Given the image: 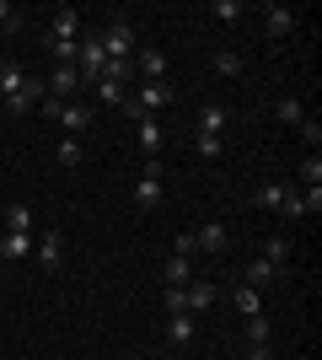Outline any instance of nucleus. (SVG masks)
Instances as JSON below:
<instances>
[{
  "instance_id": "39448f33",
  "label": "nucleus",
  "mask_w": 322,
  "mask_h": 360,
  "mask_svg": "<svg viewBox=\"0 0 322 360\" xmlns=\"http://www.w3.org/2000/svg\"><path fill=\"white\" fill-rule=\"evenodd\" d=\"M215 296H220V290H215L210 280H188L183 285V312H210Z\"/></svg>"
},
{
  "instance_id": "ddd939ff",
  "label": "nucleus",
  "mask_w": 322,
  "mask_h": 360,
  "mask_svg": "<svg viewBox=\"0 0 322 360\" xmlns=\"http://www.w3.org/2000/svg\"><path fill=\"white\" fill-rule=\"evenodd\" d=\"M48 38H81V11H76V6H60V11H54Z\"/></svg>"
},
{
  "instance_id": "72a5a7b5",
  "label": "nucleus",
  "mask_w": 322,
  "mask_h": 360,
  "mask_svg": "<svg viewBox=\"0 0 322 360\" xmlns=\"http://www.w3.org/2000/svg\"><path fill=\"white\" fill-rule=\"evenodd\" d=\"M215 16H220V22H242V0H215Z\"/></svg>"
},
{
  "instance_id": "e433bc0d",
  "label": "nucleus",
  "mask_w": 322,
  "mask_h": 360,
  "mask_svg": "<svg viewBox=\"0 0 322 360\" xmlns=\"http://www.w3.org/2000/svg\"><path fill=\"white\" fill-rule=\"evenodd\" d=\"M247 360H274V349L269 345H247Z\"/></svg>"
},
{
  "instance_id": "0eeeda50",
  "label": "nucleus",
  "mask_w": 322,
  "mask_h": 360,
  "mask_svg": "<svg viewBox=\"0 0 322 360\" xmlns=\"http://www.w3.org/2000/svg\"><path fill=\"white\" fill-rule=\"evenodd\" d=\"M32 258H38L43 269H60V258H65V237H60V231H43V237L32 242Z\"/></svg>"
},
{
  "instance_id": "9d476101",
  "label": "nucleus",
  "mask_w": 322,
  "mask_h": 360,
  "mask_svg": "<svg viewBox=\"0 0 322 360\" xmlns=\"http://www.w3.org/2000/svg\"><path fill=\"white\" fill-rule=\"evenodd\" d=\"M43 103V81H22V91H11V97H6V108H11V113H32V108Z\"/></svg>"
},
{
  "instance_id": "b1692460",
  "label": "nucleus",
  "mask_w": 322,
  "mask_h": 360,
  "mask_svg": "<svg viewBox=\"0 0 322 360\" xmlns=\"http://www.w3.org/2000/svg\"><path fill=\"white\" fill-rule=\"evenodd\" d=\"M54 156H60L65 172H76V167H81V140H76V135H65L60 146H54Z\"/></svg>"
},
{
  "instance_id": "1a4fd4ad",
  "label": "nucleus",
  "mask_w": 322,
  "mask_h": 360,
  "mask_svg": "<svg viewBox=\"0 0 322 360\" xmlns=\"http://www.w3.org/2000/svg\"><path fill=\"white\" fill-rule=\"evenodd\" d=\"M274 280H285V269H274L269 258H253L242 269V285H253V290H263V285H274Z\"/></svg>"
},
{
  "instance_id": "f704fd0d",
  "label": "nucleus",
  "mask_w": 322,
  "mask_h": 360,
  "mask_svg": "<svg viewBox=\"0 0 322 360\" xmlns=\"http://www.w3.org/2000/svg\"><path fill=\"white\" fill-rule=\"evenodd\" d=\"M295 129H301V140H307V146H322V124H317V119H301Z\"/></svg>"
},
{
  "instance_id": "a211bd4d",
  "label": "nucleus",
  "mask_w": 322,
  "mask_h": 360,
  "mask_svg": "<svg viewBox=\"0 0 322 360\" xmlns=\"http://www.w3.org/2000/svg\"><path fill=\"white\" fill-rule=\"evenodd\" d=\"M135 124H140V150L156 162V156H161V124L156 119H135Z\"/></svg>"
},
{
  "instance_id": "c9c22d12",
  "label": "nucleus",
  "mask_w": 322,
  "mask_h": 360,
  "mask_svg": "<svg viewBox=\"0 0 322 360\" xmlns=\"http://www.w3.org/2000/svg\"><path fill=\"white\" fill-rule=\"evenodd\" d=\"M16 27H22V16H16L11 6H6V0H0V32H16Z\"/></svg>"
},
{
  "instance_id": "393cba45",
  "label": "nucleus",
  "mask_w": 322,
  "mask_h": 360,
  "mask_svg": "<svg viewBox=\"0 0 322 360\" xmlns=\"http://www.w3.org/2000/svg\"><path fill=\"white\" fill-rule=\"evenodd\" d=\"M194 150H199L204 162H215V156L226 150V135H210V129H199V135H194Z\"/></svg>"
},
{
  "instance_id": "412c9836",
  "label": "nucleus",
  "mask_w": 322,
  "mask_h": 360,
  "mask_svg": "<svg viewBox=\"0 0 322 360\" xmlns=\"http://www.w3.org/2000/svg\"><path fill=\"white\" fill-rule=\"evenodd\" d=\"M263 258L274 264V269H290V237L279 231V237H269V248H263Z\"/></svg>"
},
{
  "instance_id": "bb28decb",
  "label": "nucleus",
  "mask_w": 322,
  "mask_h": 360,
  "mask_svg": "<svg viewBox=\"0 0 322 360\" xmlns=\"http://www.w3.org/2000/svg\"><path fill=\"white\" fill-rule=\"evenodd\" d=\"M274 113H279V124H301V119H307L301 97H279V103H274Z\"/></svg>"
},
{
  "instance_id": "c85d7f7f",
  "label": "nucleus",
  "mask_w": 322,
  "mask_h": 360,
  "mask_svg": "<svg viewBox=\"0 0 322 360\" xmlns=\"http://www.w3.org/2000/svg\"><path fill=\"white\" fill-rule=\"evenodd\" d=\"M199 129H210V135H226V108H204V113H199Z\"/></svg>"
},
{
  "instance_id": "2eb2a0df",
  "label": "nucleus",
  "mask_w": 322,
  "mask_h": 360,
  "mask_svg": "<svg viewBox=\"0 0 322 360\" xmlns=\"http://www.w3.org/2000/svg\"><path fill=\"white\" fill-rule=\"evenodd\" d=\"M231 307L242 317H263V290H253V285H236L231 290Z\"/></svg>"
},
{
  "instance_id": "c756f323",
  "label": "nucleus",
  "mask_w": 322,
  "mask_h": 360,
  "mask_svg": "<svg viewBox=\"0 0 322 360\" xmlns=\"http://www.w3.org/2000/svg\"><path fill=\"white\" fill-rule=\"evenodd\" d=\"M274 328H269V317H247V345H269Z\"/></svg>"
},
{
  "instance_id": "423d86ee",
  "label": "nucleus",
  "mask_w": 322,
  "mask_h": 360,
  "mask_svg": "<svg viewBox=\"0 0 322 360\" xmlns=\"http://www.w3.org/2000/svg\"><path fill=\"white\" fill-rule=\"evenodd\" d=\"M81 86V75H76V65H54V81L43 86V97H54V103H70V91Z\"/></svg>"
},
{
  "instance_id": "5701e85b",
  "label": "nucleus",
  "mask_w": 322,
  "mask_h": 360,
  "mask_svg": "<svg viewBox=\"0 0 322 360\" xmlns=\"http://www.w3.org/2000/svg\"><path fill=\"white\" fill-rule=\"evenodd\" d=\"M6 231H27V237H32V210L22 205V199H16V205H6Z\"/></svg>"
},
{
  "instance_id": "6e6552de",
  "label": "nucleus",
  "mask_w": 322,
  "mask_h": 360,
  "mask_svg": "<svg viewBox=\"0 0 322 360\" xmlns=\"http://www.w3.org/2000/svg\"><path fill=\"white\" fill-rule=\"evenodd\" d=\"M194 237H199V253H210V258H226V248H231V237H226V226H220V221L199 226Z\"/></svg>"
},
{
  "instance_id": "20e7f679",
  "label": "nucleus",
  "mask_w": 322,
  "mask_h": 360,
  "mask_svg": "<svg viewBox=\"0 0 322 360\" xmlns=\"http://www.w3.org/2000/svg\"><path fill=\"white\" fill-rule=\"evenodd\" d=\"M135 205H140V210H156V205H161V162H151V167H145V178L135 183Z\"/></svg>"
},
{
  "instance_id": "6ab92c4d",
  "label": "nucleus",
  "mask_w": 322,
  "mask_h": 360,
  "mask_svg": "<svg viewBox=\"0 0 322 360\" xmlns=\"http://www.w3.org/2000/svg\"><path fill=\"white\" fill-rule=\"evenodd\" d=\"M263 27H269V32H290L295 11H290V6H263Z\"/></svg>"
},
{
  "instance_id": "f257e3e1",
  "label": "nucleus",
  "mask_w": 322,
  "mask_h": 360,
  "mask_svg": "<svg viewBox=\"0 0 322 360\" xmlns=\"http://www.w3.org/2000/svg\"><path fill=\"white\" fill-rule=\"evenodd\" d=\"M97 44H102L107 65H135V27H129V16H113V22L97 32Z\"/></svg>"
},
{
  "instance_id": "f8f14e48",
  "label": "nucleus",
  "mask_w": 322,
  "mask_h": 360,
  "mask_svg": "<svg viewBox=\"0 0 322 360\" xmlns=\"http://www.w3.org/2000/svg\"><path fill=\"white\" fill-rule=\"evenodd\" d=\"M135 65L145 70V81H167V54L161 49H135Z\"/></svg>"
},
{
  "instance_id": "2f4dec72",
  "label": "nucleus",
  "mask_w": 322,
  "mask_h": 360,
  "mask_svg": "<svg viewBox=\"0 0 322 360\" xmlns=\"http://www.w3.org/2000/svg\"><path fill=\"white\" fill-rule=\"evenodd\" d=\"M301 183H307V188H317V183H322V156H317V150L301 162Z\"/></svg>"
},
{
  "instance_id": "7c9ffc66",
  "label": "nucleus",
  "mask_w": 322,
  "mask_h": 360,
  "mask_svg": "<svg viewBox=\"0 0 322 360\" xmlns=\"http://www.w3.org/2000/svg\"><path fill=\"white\" fill-rule=\"evenodd\" d=\"M199 253V237H194V231H177V237H172V258H194Z\"/></svg>"
},
{
  "instance_id": "f3484780",
  "label": "nucleus",
  "mask_w": 322,
  "mask_h": 360,
  "mask_svg": "<svg viewBox=\"0 0 322 360\" xmlns=\"http://www.w3.org/2000/svg\"><path fill=\"white\" fill-rule=\"evenodd\" d=\"M161 280H167V290H183L188 280H194V264H188V258H167V269H161Z\"/></svg>"
},
{
  "instance_id": "f03ea898",
  "label": "nucleus",
  "mask_w": 322,
  "mask_h": 360,
  "mask_svg": "<svg viewBox=\"0 0 322 360\" xmlns=\"http://www.w3.org/2000/svg\"><path fill=\"white\" fill-rule=\"evenodd\" d=\"M38 108H43L48 124H65V135H76V140H81V129L97 119L92 103H54V97H48V103H38Z\"/></svg>"
},
{
  "instance_id": "9b49d317",
  "label": "nucleus",
  "mask_w": 322,
  "mask_h": 360,
  "mask_svg": "<svg viewBox=\"0 0 322 360\" xmlns=\"http://www.w3.org/2000/svg\"><path fill=\"white\" fill-rule=\"evenodd\" d=\"M194 333H199L194 312H167V339L172 345H194Z\"/></svg>"
},
{
  "instance_id": "4468645a",
  "label": "nucleus",
  "mask_w": 322,
  "mask_h": 360,
  "mask_svg": "<svg viewBox=\"0 0 322 360\" xmlns=\"http://www.w3.org/2000/svg\"><path fill=\"white\" fill-rule=\"evenodd\" d=\"M0 258H11V264L32 258V237L27 231H6V237H0Z\"/></svg>"
},
{
  "instance_id": "4be33fe9",
  "label": "nucleus",
  "mask_w": 322,
  "mask_h": 360,
  "mask_svg": "<svg viewBox=\"0 0 322 360\" xmlns=\"http://www.w3.org/2000/svg\"><path fill=\"white\" fill-rule=\"evenodd\" d=\"M97 103H107V108H123V97H129V91H123V81H107V75H102V81H97Z\"/></svg>"
},
{
  "instance_id": "aec40b11",
  "label": "nucleus",
  "mask_w": 322,
  "mask_h": 360,
  "mask_svg": "<svg viewBox=\"0 0 322 360\" xmlns=\"http://www.w3.org/2000/svg\"><path fill=\"white\" fill-rule=\"evenodd\" d=\"M285 194H290L285 183H263L258 194H253V205H258V210H279V205H285Z\"/></svg>"
},
{
  "instance_id": "dca6fc26",
  "label": "nucleus",
  "mask_w": 322,
  "mask_h": 360,
  "mask_svg": "<svg viewBox=\"0 0 322 360\" xmlns=\"http://www.w3.org/2000/svg\"><path fill=\"white\" fill-rule=\"evenodd\" d=\"M48 54H54V65H76L81 60V38H43Z\"/></svg>"
},
{
  "instance_id": "cd10ccee",
  "label": "nucleus",
  "mask_w": 322,
  "mask_h": 360,
  "mask_svg": "<svg viewBox=\"0 0 322 360\" xmlns=\"http://www.w3.org/2000/svg\"><path fill=\"white\" fill-rule=\"evenodd\" d=\"M279 215H285V221H307V199H301V188H290V194H285Z\"/></svg>"
},
{
  "instance_id": "473e14b6",
  "label": "nucleus",
  "mask_w": 322,
  "mask_h": 360,
  "mask_svg": "<svg viewBox=\"0 0 322 360\" xmlns=\"http://www.w3.org/2000/svg\"><path fill=\"white\" fill-rule=\"evenodd\" d=\"M242 54H231V49H226V54H215V70H220V75H242Z\"/></svg>"
},
{
  "instance_id": "a878e982",
  "label": "nucleus",
  "mask_w": 322,
  "mask_h": 360,
  "mask_svg": "<svg viewBox=\"0 0 322 360\" xmlns=\"http://www.w3.org/2000/svg\"><path fill=\"white\" fill-rule=\"evenodd\" d=\"M22 81H27V70H22V65H6V60H0V91H6V97H11V91H22Z\"/></svg>"
},
{
  "instance_id": "7ed1b4c3",
  "label": "nucleus",
  "mask_w": 322,
  "mask_h": 360,
  "mask_svg": "<svg viewBox=\"0 0 322 360\" xmlns=\"http://www.w3.org/2000/svg\"><path fill=\"white\" fill-rule=\"evenodd\" d=\"M76 75H81V86H97V81L107 75V54H102V44H97V32H92V38H81Z\"/></svg>"
}]
</instances>
